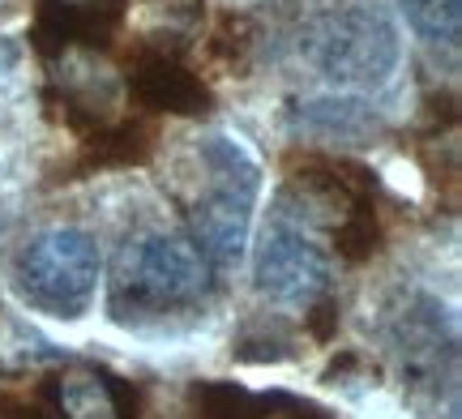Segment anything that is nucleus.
<instances>
[{
	"instance_id": "nucleus-16",
	"label": "nucleus",
	"mask_w": 462,
	"mask_h": 419,
	"mask_svg": "<svg viewBox=\"0 0 462 419\" xmlns=\"http://www.w3.org/2000/svg\"><path fill=\"white\" fill-rule=\"evenodd\" d=\"M0 419H51V415L39 411L34 403H22V398H0Z\"/></svg>"
},
{
	"instance_id": "nucleus-13",
	"label": "nucleus",
	"mask_w": 462,
	"mask_h": 419,
	"mask_svg": "<svg viewBox=\"0 0 462 419\" xmlns=\"http://www.w3.org/2000/svg\"><path fill=\"white\" fill-rule=\"evenodd\" d=\"M257 394L231 386V381H198L193 386V411L198 419H245Z\"/></svg>"
},
{
	"instance_id": "nucleus-4",
	"label": "nucleus",
	"mask_w": 462,
	"mask_h": 419,
	"mask_svg": "<svg viewBox=\"0 0 462 419\" xmlns=\"http://www.w3.org/2000/svg\"><path fill=\"white\" fill-rule=\"evenodd\" d=\"M300 51L334 86H381L398 68L402 43H398L394 22L381 9L351 5V9H334L309 22Z\"/></svg>"
},
{
	"instance_id": "nucleus-9",
	"label": "nucleus",
	"mask_w": 462,
	"mask_h": 419,
	"mask_svg": "<svg viewBox=\"0 0 462 419\" xmlns=\"http://www.w3.org/2000/svg\"><path fill=\"white\" fill-rule=\"evenodd\" d=\"M51 403L60 419H129V389L112 372L90 369V364L56 372Z\"/></svg>"
},
{
	"instance_id": "nucleus-3",
	"label": "nucleus",
	"mask_w": 462,
	"mask_h": 419,
	"mask_svg": "<svg viewBox=\"0 0 462 419\" xmlns=\"http://www.w3.org/2000/svg\"><path fill=\"white\" fill-rule=\"evenodd\" d=\"M279 210L282 223L296 218V223L326 227L346 261H364L381 240L377 210H373V176L338 159L304 163L282 188Z\"/></svg>"
},
{
	"instance_id": "nucleus-14",
	"label": "nucleus",
	"mask_w": 462,
	"mask_h": 419,
	"mask_svg": "<svg viewBox=\"0 0 462 419\" xmlns=\"http://www.w3.org/2000/svg\"><path fill=\"white\" fill-rule=\"evenodd\" d=\"M5 330L17 338V347H5V342H0V364H5V369H34V364L56 360L51 342L39 334V330L22 325V321H5Z\"/></svg>"
},
{
	"instance_id": "nucleus-2",
	"label": "nucleus",
	"mask_w": 462,
	"mask_h": 419,
	"mask_svg": "<svg viewBox=\"0 0 462 419\" xmlns=\"http://www.w3.org/2000/svg\"><path fill=\"white\" fill-rule=\"evenodd\" d=\"M198 163L206 171L210 188L189 205V227H193V244L215 269L240 266L248 249V227H253V202H257V185L262 171L248 159L240 141L223 133H210L198 141Z\"/></svg>"
},
{
	"instance_id": "nucleus-8",
	"label": "nucleus",
	"mask_w": 462,
	"mask_h": 419,
	"mask_svg": "<svg viewBox=\"0 0 462 419\" xmlns=\"http://www.w3.org/2000/svg\"><path fill=\"white\" fill-rule=\"evenodd\" d=\"M129 90L146 112H167V116H206L215 107L210 86L201 82L193 68L171 48H137L129 60Z\"/></svg>"
},
{
	"instance_id": "nucleus-15",
	"label": "nucleus",
	"mask_w": 462,
	"mask_h": 419,
	"mask_svg": "<svg viewBox=\"0 0 462 419\" xmlns=\"http://www.w3.org/2000/svg\"><path fill=\"white\" fill-rule=\"evenodd\" d=\"M245 419H326V411L300 403V398H287V394H270V398H253Z\"/></svg>"
},
{
	"instance_id": "nucleus-5",
	"label": "nucleus",
	"mask_w": 462,
	"mask_h": 419,
	"mask_svg": "<svg viewBox=\"0 0 462 419\" xmlns=\"http://www.w3.org/2000/svg\"><path fill=\"white\" fill-rule=\"evenodd\" d=\"M99 287V249L82 227H51L17 257V291L31 308L78 321Z\"/></svg>"
},
{
	"instance_id": "nucleus-11",
	"label": "nucleus",
	"mask_w": 462,
	"mask_h": 419,
	"mask_svg": "<svg viewBox=\"0 0 462 419\" xmlns=\"http://www.w3.org/2000/svg\"><path fill=\"white\" fill-rule=\"evenodd\" d=\"M398 9L407 14L411 31L429 43L458 48L462 34V0H398Z\"/></svg>"
},
{
	"instance_id": "nucleus-6",
	"label": "nucleus",
	"mask_w": 462,
	"mask_h": 419,
	"mask_svg": "<svg viewBox=\"0 0 462 419\" xmlns=\"http://www.w3.org/2000/svg\"><path fill=\"white\" fill-rule=\"evenodd\" d=\"M390 347H394L402 386L415 394L441 398V386L454 394V364H458V338L446 308L429 296H415L390 325Z\"/></svg>"
},
{
	"instance_id": "nucleus-10",
	"label": "nucleus",
	"mask_w": 462,
	"mask_h": 419,
	"mask_svg": "<svg viewBox=\"0 0 462 419\" xmlns=\"http://www.w3.org/2000/svg\"><path fill=\"white\" fill-rule=\"evenodd\" d=\"M300 129H309L317 137H343V141L360 146L364 137L377 133V112L360 99H317L304 103Z\"/></svg>"
},
{
	"instance_id": "nucleus-7",
	"label": "nucleus",
	"mask_w": 462,
	"mask_h": 419,
	"mask_svg": "<svg viewBox=\"0 0 462 419\" xmlns=\"http://www.w3.org/2000/svg\"><path fill=\"white\" fill-rule=\"evenodd\" d=\"M253 283L265 300L291 304V308H313L330 291V257L317 249L309 235L279 223L270 227L253 261Z\"/></svg>"
},
{
	"instance_id": "nucleus-12",
	"label": "nucleus",
	"mask_w": 462,
	"mask_h": 419,
	"mask_svg": "<svg viewBox=\"0 0 462 419\" xmlns=\"http://www.w3.org/2000/svg\"><path fill=\"white\" fill-rule=\"evenodd\" d=\"M146 154H150V133L142 124H116L107 133H95L86 163L90 168H129V163H142Z\"/></svg>"
},
{
	"instance_id": "nucleus-1",
	"label": "nucleus",
	"mask_w": 462,
	"mask_h": 419,
	"mask_svg": "<svg viewBox=\"0 0 462 419\" xmlns=\"http://www.w3.org/2000/svg\"><path fill=\"white\" fill-rule=\"evenodd\" d=\"M210 291H215V266L201 257L189 235H146L120 252L107 308L116 321L142 325L150 317L201 308Z\"/></svg>"
}]
</instances>
